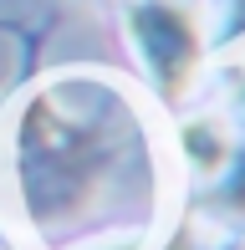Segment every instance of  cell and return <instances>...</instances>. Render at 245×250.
<instances>
[{
    "label": "cell",
    "instance_id": "6da1fadb",
    "mask_svg": "<svg viewBox=\"0 0 245 250\" xmlns=\"http://www.w3.org/2000/svg\"><path fill=\"white\" fill-rule=\"evenodd\" d=\"M138 148V118L113 87L61 77L41 87L10 123V189L36 235L92 220L122 184Z\"/></svg>",
    "mask_w": 245,
    "mask_h": 250
},
{
    "label": "cell",
    "instance_id": "7a4b0ae2",
    "mask_svg": "<svg viewBox=\"0 0 245 250\" xmlns=\"http://www.w3.org/2000/svg\"><path fill=\"white\" fill-rule=\"evenodd\" d=\"M128 36L148 66L153 87L163 97H184L204 62V36H199L194 10H184L179 0H138L128 10Z\"/></svg>",
    "mask_w": 245,
    "mask_h": 250
},
{
    "label": "cell",
    "instance_id": "3957f363",
    "mask_svg": "<svg viewBox=\"0 0 245 250\" xmlns=\"http://www.w3.org/2000/svg\"><path fill=\"white\" fill-rule=\"evenodd\" d=\"M179 148L184 158L199 168V174H220L230 158V128L215 118V112H204V118H189L179 128Z\"/></svg>",
    "mask_w": 245,
    "mask_h": 250
},
{
    "label": "cell",
    "instance_id": "277c9868",
    "mask_svg": "<svg viewBox=\"0 0 245 250\" xmlns=\"http://www.w3.org/2000/svg\"><path fill=\"white\" fill-rule=\"evenodd\" d=\"M163 250H189V230H179V235H174V240L163 245Z\"/></svg>",
    "mask_w": 245,
    "mask_h": 250
}]
</instances>
